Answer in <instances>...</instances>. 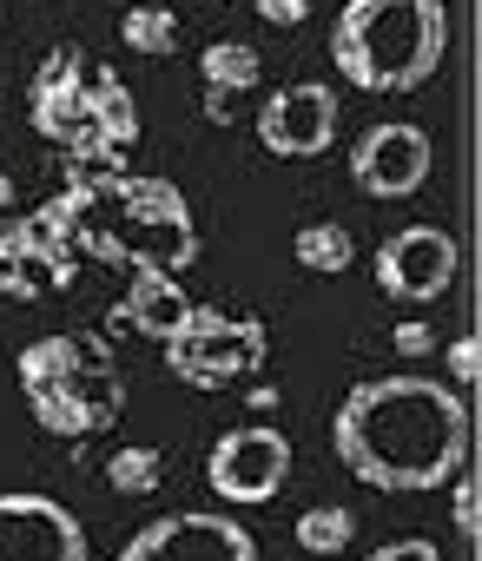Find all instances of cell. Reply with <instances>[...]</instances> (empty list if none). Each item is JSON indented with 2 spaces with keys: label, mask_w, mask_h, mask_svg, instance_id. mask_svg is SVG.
I'll return each mask as SVG.
<instances>
[{
  "label": "cell",
  "mask_w": 482,
  "mask_h": 561,
  "mask_svg": "<svg viewBox=\"0 0 482 561\" xmlns=\"http://www.w3.org/2000/svg\"><path fill=\"white\" fill-rule=\"evenodd\" d=\"M370 271H377V291H383L390 305L423 311V305L449 298L456 271H462V251H456V238H449L443 225H403V231H390V238L377 244Z\"/></svg>",
  "instance_id": "cell-9"
},
{
  "label": "cell",
  "mask_w": 482,
  "mask_h": 561,
  "mask_svg": "<svg viewBox=\"0 0 482 561\" xmlns=\"http://www.w3.org/2000/svg\"><path fill=\"white\" fill-rule=\"evenodd\" d=\"M106 489H119V495H152L159 482H165V456L152 449V443H126V449H113L106 456Z\"/></svg>",
  "instance_id": "cell-20"
},
{
  "label": "cell",
  "mask_w": 482,
  "mask_h": 561,
  "mask_svg": "<svg viewBox=\"0 0 482 561\" xmlns=\"http://www.w3.org/2000/svg\"><path fill=\"white\" fill-rule=\"evenodd\" d=\"M198 80H205V93H252L259 80H265V60H259V47H245V41H211L205 54H198Z\"/></svg>",
  "instance_id": "cell-17"
},
{
  "label": "cell",
  "mask_w": 482,
  "mask_h": 561,
  "mask_svg": "<svg viewBox=\"0 0 482 561\" xmlns=\"http://www.w3.org/2000/svg\"><path fill=\"white\" fill-rule=\"evenodd\" d=\"M337 126H344V106L324 80H291L259 106V146L272 159H318L337 146Z\"/></svg>",
  "instance_id": "cell-13"
},
{
  "label": "cell",
  "mask_w": 482,
  "mask_h": 561,
  "mask_svg": "<svg viewBox=\"0 0 482 561\" xmlns=\"http://www.w3.org/2000/svg\"><path fill=\"white\" fill-rule=\"evenodd\" d=\"M14 377H21L27 416L47 436H60V443H87V436L113 430L119 410H126V370H119V357L93 331L34 337L14 357Z\"/></svg>",
  "instance_id": "cell-4"
},
{
  "label": "cell",
  "mask_w": 482,
  "mask_h": 561,
  "mask_svg": "<svg viewBox=\"0 0 482 561\" xmlns=\"http://www.w3.org/2000/svg\"><path fill=\"white\" fill-rule=\"evenodd\" d=\"M0 205H14V179L8 172H0Z\"/></svg>",
  "instance_id": "cell-27"
},
{
  "label": "cell",
  "mask_w": 482,
  "mask_h": 561,
  "mask_svg": "<svg viewBox=\"0 0 482 561\" xmlns=\"http://www.w3.org/2000/svg\"><path fill=\"white\" fill-rule=\"evenodd\" d=\"M469 436H475V416H469L462 390L436 383V377H416V370L351 383L337 416H331L337 462L377 495L443 489L469 462Z\"/></svg>",
  "instance_id": "cell-1"
},
{
  "label": "cell",
  "mask_w": 482,
  "mask_h": 561,
  "mask_svg": "<svg viewBox=\"0 0 482 561\" xmlns=\"http://www.w3.org/2000/svg\"><path fill=\"white\" fill-rule=\"evenodd\" d=\"M185 311H192V298L179 291V271H133V285H126V298H119L113 324H119V331H133V337L165 344V337L185 324Z\"/></svg>",
  "instance_id": "cell-14"
},
{
  "label": "cell",
  "mask_w": 482,
  "mask_h": 561,
  "mask_svg": "<svg viewBox=\"0 0 482 561\" xmlns=\"http://www.w3.org/2000/svg\"><path fill=\"white\" fill-rule=\"evenodd\" d=\"M449 47L443 0H344L331 21V67L357 93H416Z\"/></svg>",
  "instance_id": "cell-3"
},
{
  "label": "cell",
  "mask_w": 482,
  "mask_h": 561,
  "mask_svg": "<svg viewBox=\"0 0 482 561\" xmlns=\"http://www.w3.org/2000/svg\"><path fill=\"white\" fill-rule=\"evenodd\" d=\"M259 410H278V383H252V416Z\"/></svg>",
  "instance_id": "cell-26"
},
{
  "label": "cell",
  "mask_w": 482,
  "mask_h": 561,
  "mask_svg": "<svg viewBox=\"0 0 482 561\" xmlns=\"http://www.w3.org/2000/svg\"><path fill=\"white\" fill-rule=\"evenodd\" d=\"M80 251V185L41 205L34 218H0V291L8 298H47L73 285Z\"/></svg>",
  "instance_id": "cell-6"
},
{
  "label": "cell",
  "mask_w": 482,
  "mask_h": 561,
  "mask_svg": "<svg viewBox=\"0 0 482 561\" xmlns=\"http://www.w3.org/2000/svg\"><path fill=\"white\" fill-rule=\"evenodd\" d=\"M443 364H449V383H456V390H475V377H482V344H475V331L449 337V344H443Z\"/></svg>",
  "instance_id": "cell-22"
},
{
  "label": "cell",
  "mask_w": 482,
  "mask_h": 561,
  "mask_svg": "<svg viewBox=\"0 0 482 561\" xmlns=\"http://www.w3.org/2000/svg\"><path fill=\"white\" fill-rule=\"evenodd\" d=\"M291 257H298L305 271H318V277H344V271L357 264V238H351V225H337V218H311V225H298Z\"/></svg>",
  "instance_id": "cell-16"
},
{
  "label": "cell",
  "mask_w": 482,
  "mask_h": 561,
  "mask_svg": "<svg viewBox=\"0 0 482 561\" xmlns=\"http://www.w3.org/2000/svg\"><path fill=\"white\" fill-rule=\"evenodd\" d=\"M119 47H133L146 60L179 54V14L165 8V0H133V8L119 14Z\"/></svg>",
  "instance_id": "cell-19"
},
{
  "label": "cell",
  "mask_w": 482,
  "mask_h": 561,
  "mask_svg": "<svg viewBox=\"0 0 482 561\" xmlns=\"http://www.w3.org/2000/svg\"><path fill=\"white\" fill-rule=\"evenodd\" d=\"M390 351H397V357H429V351H436V331H429L423 318H403V324L390 331Z\"/></svg>",
  "instance_id": "cell-24"
},
{
  "label": "cell",
  "mask_w": 482,
  "mask_h": 561,
  "mask_svg": "<svg viewBox=\"0 0 482 561\" xmlns=\"http://www.w3.org/2000/svg\"><path fill=\"white\" fill-rule=\"evenodd\" d=\"M87 54L80 47H54L47 60H41V73H34V87H27V126L41 133V139H54L67 159H106V172L119 165V152L100 139V126H93V106H87Z\"/></svg>",
  "instance_id": "cell-7"
},
{
  "label": "cell",
  "mask_w": 482,
  "mask_h": 561,
  "mask_svg": "<svg viewBox=\"0 0 482 561\" xmlns=\"http://www.w3.org/2000/svg\"><path fill=\"white\" fill-rule=\"evenodd\" d=\"M87 106H93V126H100V139L113 146V152H126L133 139H139V100H133V87L119 80V67H87Z\"/></svg>",
  "instance_id": "cell-15"
},
{
  "label": "cell",
  "mask_w": 482,
  "mask_h": 561,
  "mask_svg": "<svg viewBox=\"0 0 482 561\" xmlns=\"http://www.w3.org/2000/svg\"><path fill=\"white\" fill-rule=\"evenodd\" d=\"M159 351H165V370L185 390H231V383H245V377L265 370L272 331H265V318H238V311H218V305H192L185 324Z\"/></svg>",
  "instance_id": "cell-5"
},
{
  "label": "cell",
  "mask_w": 482,
  "mask_h": 561,
  "mask_svg": "<svg viewBox=\"0 0 482 561\" xmlns=\"http://www.w3.org/2000/svg\"><path fill=\"white\" fill-rule=\"evenodd\" d=\"M291 541H298L305 554H318V561L351 554V541H357V515H351L344 502H311V508L291 522Z\"/></svg>",
  "instance_id": "cell-18"
},
{
  "label": "cell",
  "mask_w": 482,
  "mask_h": 561,
  "mask_svg": "<svg viewBox=\"0 0 482 561\" xmlns=\"http://www.w3.org/2000/svg\"><path fill=\"white\" fill-rule=\"evenodd\" d=\"M87 522L41 495V489H0V561H87Z\"/></svg>",
  "instance_id": "cell-11"
},
{
  "label": "cell",
  "mask_w": 482,
  "mask_h": 561,
  "mask_svg": "<svg viewBox=\"0 0 482 561\" xmlns=\"http://www.w3.org/2000/svg\"><path fill=\"white\" fill-rule=\"evenodd\" d=\"M265 27H305L311 21V0H252Z\"/></svg>",
  "instance_id": "cell-25"
},
{
  "label": "cell",
  "mask_w": 482,
  "mask_h": 561,
  "mask_svg": "<svg viewBox=\"0 0 482 561\" xmlns=\"http://www.w3.org/2000/svg\"><path fill=\"white\" fill-rule=\"evenodd\" d=\"M443 489H449V522H456V535L475 548V535H482V482H475V469L462 462Z\"/></svg>",
  "instance_id": "cell-21"
},
{
  "label": "cell",
  "mask_w": 482,
  "mask_h": 561,
  "mask_svg": "<svg viewBox=\"0 0 482 561\" xmlns=\"http://www.w3.org/2000/svg\"><path fill=\"white\" fill-rule=\"evenodd\" d=\"M198 244V211L172 179L113 165L93 185H80V251L126 271H192Z\"/></svg>",
  "instance_id": "cell-2"
},
{
  "label": "cell",
  "mask_w": 482,
  "mask_h": 561,
  "mask_svg": "<svg viewBox=\"0 0 482 561\" xmlns=\"http://www.w3.org/2000/svg\"><path fill=\"white\" fill-rule=\"evenodd\" d=\"M291 482V436L272 423H238L205 449V489L231 508H265Z\"/></svg>",
  "instance_id": "cell-8"
},
{
  "label": "cell",
  "mask_w": 482,
  "mask_h": 561,
  "mask_svg": "<svg viewBox=\"0 0 482 561\" xmlns=\"http://www.w3.org/2000/svg\"><path fill=\"white\" fill-rule=\"evenodd\" d=\"M364 561H443V548H436L429 535H397V541H383V548H370Z\"/></svg>",
  "instance_id": "cell-23"
},
{
  "label": "cell",
  "mask_w": 482,
  "mask_h": 561,
  "mask_svg": "<svg viewBox=\"0 0 482 561\" xmlns=\"http://www.w3.org/2000/svg\"><path fill=\"white\" fill-rule=\"evenodd\" d=\"M119 561H259V535L211 508H179V515L146 522L119 548Z\"/></svg>",
  "instance_id": "cell-10"
},
{
  "label": "cell",
  "mask_w": 482,
  "mask_h": 561,
  "mask_svg": "<svg viewBox=\"0 0 482 561\" xmlns=\"http://www.w3.org/2000/svg\"><path fill=\"white\" fill-rule=\"evenodd\" d=\"M429 165H436V146H429V133L410 126V119H383V126H370V133L351 146V185H357L364 198H383V205L416 198L423 179H429Z\"/></svg>",
  "instance_id": "cell-12"
}]
</instances>
